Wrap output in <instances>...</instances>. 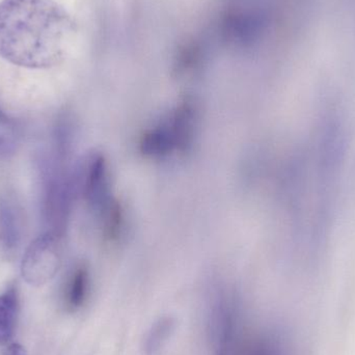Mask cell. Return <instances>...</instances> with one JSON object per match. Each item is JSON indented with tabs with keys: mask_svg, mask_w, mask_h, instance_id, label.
Masks as SVG:
<instances>
[{
	"mask_svg": "<svg viewBox=\"0 0 355 355\" xmlns=\"http://www.w3.org/2000/svg\"><path fill=\"white\" fill-rule=\"evenodd\" d=\"M73 22L53 0L0 3V56L17 66L47 69L62 62L72 41Z\"/></svg>",
	"mask_w": 355,
	"mask_h": 355,
	"instance_id": "1",
	"label": "cell"
},
{
	"mask_svg": "<svg viewBox=\"0 0 355 355\" xmlns=\"http://www.w3.org/2000/svg\"><path fill=\"white\" fill-rule=\"evenodd\" d=\"M208 336L212 355H241V316L233 296L221 293L211 302Z\"/></svg>",
	"mask_w": 355,
	"mask_h": 355,
	"instance_id": "2",
	"label": "cell"
},
{
	"mask_svg": "<svg viewBox=\"0 0 355 355\" xmlns=\"http://www.w3.org/2000/svg\"><path fill=\"white\" fill-rule=\"evenodd\" d=\"M60 264V235L47 232L27 248L23 257L21 272L27 283L41 286L55 275Z\"/></svg>",
	"mask_w": 355,
	"mask_h": 355,
	"instance_id": "3",
	"label": "cell"
},
{
	"mask_svg": "<svg viewBox=\"0 0 355 355\" xmlns=\"http://www.w3.org/2000/svg\"><path fill=\"white\" fill-rule=\"evenodd\" d=\"M196 110L190 102L180 104L170 120L164 124L174 151L183 152L191 145L193 139Z\"/></svg>",
	"mask_w": 355,
	"mask_h": 355,
	"instance_id": "4",
	"label": "cell"
},
{
	"mask_svg": "<svg viewBox=\"0 0 355 355\" xmlns=\"http://www.w3.org/2000/svg\"><path fill=\"white\" fill-rule=\"evenodd\" d=\"M18 310L17 290L10 288L0 295V345H6L14 337Z\"/></svg>",
	"mask_w": 355,
	"mask_h": 355,
	"instance_id": "5",
	"label": "cell"
},
{
	"mask_svg": "<svg viewBox=\"0 0 355 355\" xmlns=\"http://www.w3.org/2000/svg\"><path fill=\"white\" fill-rule=\"evenodd\" d=\"M107 168L101 155L95 156L87 166L85 178V193L92 202H101L105 193Z\"/></svg>",
	"mask_w": 355,
	"mask_h": 355,
	"instance_id": "6",
	"label": "cell"
},
{
	"mask_svg": "<svg viewBox=\"0 0 355 355\" xmlns=\"http://www.w3.org/2000/svg\"><path fill=\"white\" fill-rule=\"evenodd\" d=\"M89 292V272L85 266L75 269L69 281L66 291L67 306L70 310L76 311L87 302Z\"/></svg>",
	"mask_w": 355,
	"mask_h": 355,
	"instance_id": "7",
	"label": "cell"
},
{
	"mask_svg": "<svg viewBox=\"0 0 355 355\" xmlns=\"http://www.w3.org/2000/svg\"><path fill=\"white\" fill-rule=\"evenodd\" d=\"M141 151L150 157H162L174 152L164 125L154 127L144 133L141 139Z\"/></svg>",
	"mask_w": 355,
	"mask_h": 355,
	"instance_id": "8",
	"label": "cell"
},
{
	"mask_svg": "<svg viewBox=\"0 0 355 355\" xmlns=\"http://www.w3.org/2000/svg\"><path fill=\"white\" fill-rule=\"evenodd\" d=\"M175 321L170 317H162L152 325L145 340L146 355H159L174 333Z\"/></svg>",
	"mask_w": 355,
	"mask_h": 355,
	"instance_id": "9",
	"label": "cell"
},
{
	"mask_svg": "<svg viewBox=\"0 0 355 355\" xmlns=\"http://www.w3.org/2000/svg\"><path fill=\"white\" fill-rule=\"evenodd\" d=\"M124 225V212L118 200H112L106 205L104 235L110 241H116L122 234Z\"/></svg>",
	"mask_w": 355,
	"mask_h": 355,
	"instance_id": "10",
	"label": "cell"
},
{
	"mask_svg": "<svg viewBox=\"0 0 355 355\" xmlns=\"http://www.w3.org/2000/svg\"><path fill=\"white\" fill-rule=\"evenodd\" d=\"M0 240L6 248H14L18 244L19 232L16 217L12 209L6 205L0 207Z\"/></svg>",
	"mask_w": 355,
	"mask_h": 355,
	"instance_id": "11",
	"label": "cell"
},
{
	"mask_svg": "<svg viewBox=\"0 0 355 355\" xmlns=\"http://www.w3.org/2000/svg\"><path fill=\"white\" fill-rule=\"evenodd\" d=\"M244 355H288L285 346L275 336H259L252 340Z\"/></svg>",
	"mask_w": 355,
	"mask_h": 355,
	"instance_id": "12",
	"label": "cell"
},
{
	"mask_svg": "<svg viewBox=\"0 0 355 355\" xmlns=\"http://www.w3.org/2000/svg\"><path fill=\"white\" fill-rule=\"evenodd\" d=\"M17 146V131L14 122L0 110V157H8Z\"/></svg>",
	"mask_w": 355,
	"mask_h": 355,
	"instance_id": "13",
	"label": "cell"
},
{
	"mask_svg": "<svg viewBox=\"0 0 355 355\" xmlns=\"http://www.w3.org/2000/svg\"><path fill=\"white\" fill-rule=\"evenodd\" d=\"M4 355H27L24 348L19 344H12L6 348Z\"/></svg>",
	"mask_w": 355,
	"mask_h": 355,
	"instance_id": "14",
	"label": "cell"
}]
</instances>
